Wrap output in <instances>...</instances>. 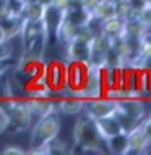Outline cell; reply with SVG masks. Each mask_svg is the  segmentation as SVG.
<instances>
[{"mask_svg": "<svg viewBox=\"0 0 151 155\" xmlns=\"http://www.w3.org/2000/svg\"><path fill=\"white\" fill-rule=\"evenodd\" d=\"M73 149L81 150L83 153L106 152V142L98 131L96 119L88 116L85 111H81L78 114V119L73 127Z\"/></svg>", "mask_w": 151, "mask_h": 155, "instance_id": "6da1fadb", "label": "cell"}, {"mask_svg": "<svg viewBox=\"0 0 151 155\" xmlns=\"http://www.w3.org/2000/svg\"><path fill=\"white\" fill-rule=\"evenodd\" d=\"M60 126H62V121H60V116H58L57 111L49 113V114L37 119V123L33 127L31 139H29V147H31L29 152L42 147L47 142L55 139L58 136V132H60Z\"/></svg>", "mask_w": 151, "mask_h": 155, "instance_id": "7a4b0ae2", "label": "cell"}, {"mask_svg": "<svg viewBox=\"0 0 151 155\" xmlns=\"http://www.w3.org/2000/svg\"><path fill=\"white\" fill-rule=\"evenodd\" d=\"M117 108H119L117 100L109 98V96H99L93 100H85L83 111L93 119H102L107 116H114L117 113Z\"/></svg>", "mask_w": 151, "mask_h": 155, "instance_id": "3957f363", "label": "cell"}, {"mask_svg": "<svg viewBox=\"0 0 151 155\" xmlns=\"http://www.w3.org/2000/svg\"><path fill=\"white\" fill-rule=\"evenodd\" d=\"M7 114L10 119V126L15 132L26 131L33 124V113L29 110L26 100H16V103L7 111Z\"/></svg>", "mask_w": 151, "mask_h": 155, "instance_id": "277c9868", "label": "cell"}, {"mask_svg": "<svg viewBox=\"0 0 151 155\" xmlns=\"http://www.w3.org/2000/svg\"><path fill=\"white\" fill-rule=\"evenodd\" d=\"M65 54H67V61L86 64V62H90L91 44H90V41H83V39H78V38H73L70 43L65 44Z\"/></svg>", "mask_w": 151, "mask_h": 155, "instance_id": "5b68a950", "label": "cell"}, {"mask_svg": "<svg viewBox=\"0 0 151 155\" xmlns=\"http://www.w3.org/2000/svg\"><path fill=\"white\" fill-rule=\"evenodd\" d=\"M46 80L47 85L50 87V90L62 91L67 87V70L65 64L62 62H52L46 67Z\"/></svg>", "mask_w": 151, "mask_h": 155, "instance_id": "8992f818", "label": "cell"}, {"mask_svg": "<svg viewBox=\"0 0 151 155\" xmlns=\"http://www.w3.org/2000/svg\"><path fill=\"white\" fill-rule=\"evenodd\" d=\"M29 106V110L33 113V118L39 119L42 116L49 114V113H54L57 111L55 108V100L52 96H29V98H24Z\"/></svg>", "mask_w": 151, "mask_h": 155, "instance_id": "52a82bcc", "label": "cell"}, {"mask_svg": "<svg viewBox=\"0 0 151 155\" xmlns=\"http://www.w3.org/2000/svg\"><path fill=\"white\" fill-rule=\"evenodd\" d=\"M117 103H119L117 111L125 113V114L132 116L137 121H141L146 118V104L141 98H122V100H117Z\"/></svg>", "mask_w": 151, "mask_h": 155, "instance_id": "ba28073f", "label": "cell"}, {"mask_svg": "<svg viewBox=\"0 0 151 155\" xmlns=\"http://www.w3.org/2000/svg\"><path fill=\"white\" fill-rule=\"evenodd\" d=\"M55 108L57 111L64 113L68 116H78L80 113L85 108V98L78 95H72V96H60L55 100Z\"/></svg>", "mask_w": 151, "mask_h": 155, "instance_id": "9c48e42d", "label": "cell"}, {"mask_svg": "<svg viewBox=\"0 0 151 155\" xmlns=\"http://www.w3.org/2000/svg\"><path fill=\"white\" fill-rule=\"evenodd\" d=\"M127 136H128V153H145V149L148 145V139H146L143 132L141 124L135 126L132 131H128Z\"/></svg>", "mask_w": 151, "mask_h": 155, "instance_id": "30bf717a", "label": "cell"}, {"mask_svg": "<svg viewBox=\"0 0 151 155\" xmlns=\"http://www.w3.org/2000/svg\"><path fill=\"white\" fill-rule=\"evenodd\" d=\"M96 126H98V131L101 134V137L104 139H109V137L115 136V134L119 132H124L122 126H120L119 119H117V116H107V118H102V119H96Z\"/></svg>", "mask_w": 151, "mask_h": 155, "instance_id": "8fae6325", "label": "cell"}, {"mask_svg": "<svg viewBox=\"0 0 151 155\" xmlns=\"http://www.w3.org/2000/svg\"><path fill=\"white\" fill-rule=\"evenodd\" d=\"M115 15H117L115 13V2H112V0H101L98 5L91 10V20L98 21L99 25Z\"/></svg>", "mask_w": 151, "mask_h": 155, "instance_id": "7c38bea8", "label": "cell"}, {"mask_svg": "<svg viewBox=\"0 0 151 155\" xmlns=\"http://www.w3.org/2000/svg\"><path fill=\"white\" fill-rule=\"evenodd\" d=\"M106 152L115 155H127L128 153V136L127 132H119L115 136L106 139Z\"/></svg>", "mask_w": 151, "mask_h": 155, "instance_id": "4fadbf2b", "label": "cell"}, {"mask_svg": "<svg viewBox=\"0 0 151 155\" xmlns=\"http://www.w3.org/2000/svg\"><path fill=\"white\" fill-rule=\"evenodd\" d=\"M99 31H102L104 35L111 36V38H120L125 36V20L120 16H112V18L106 20L99 25Z\"/></svg>", "mask_w": 151, "mask_h": 155, "instance_id": "5bb4252c", "label": "cell"}, {"mask_svg": "<svg viewBox=\"0 0 151 155\" xmlns=\"http://www.w3.org/2000/svg\"><path fill=\"white\" fill-rule=\"evenodd\" d=\"M46 8L47 7L41 5V3H36V2H33V0H24L23 8H21V16L24 20H28V21L37 23L44 18Z\"/></svg>", "mask_w": 151, "mask_h": 155, "instance_id": "9a60e30c", "label": "cell"}, {"mask_svg": "<svg viewBox=\"0 0 151 155\" xmlns=\"http://www.w3.org/2000/svg\"><path fill=\"white\" fill-rule=\"evenodd\" d=\"M0 25H2L8 41H11L13 38L20 36V31H21V26H23V16L10 15V16H7V18L0 20Z\"/></svg>", "mask_w": 151, "mask_h": 155, "instance_id": "2e32d148", "label": "cell"}, {"mask_svg": "<svg viewBox=\"0 0 151 155\" xmlns=\"http://www.w3.org/2000/svg\"><path fill=\"white\" fill-rule=\"evenodd\" d=\"M78 28L75 26V25L72 21H68V20L64 16V20L60 21V25L57 26V30H55V39H57V43H60V44H67V43H70V41L75 38V33H77Z\"/></svg>", "mask_w": 151, "mask_h": 155, "instance_id": "e0dca14e", "label": "cell"}, {"mask_svg": "<svg viewBox=\"0 0 151 155\" xmlns=\"http://www.w3.org/2000/svg\"><path fill=\"white\" fill-rule=\"evenodd\" d=\"M11 54H13V46H11L10 41L0 43V64L8 61V59H11Z\"/></svg>", "mask_w": 151, "mask_h": 155, "instance_id": "ac0fdd59", "label": "cell"}, {"mask_svg": "<svg viewBox=\"0 0 151 155\" xmlns=\"http://www.w3.org/2000/svg\"><path fill=\"white\" fill-rule=\"evenodd\" d=\"M0 153H2V155H24V153H28V152L24 149H21L20 145L10 144V145H7L5 149L0 150Z\"/></svg>", "mask_w": 151, "mask_h": 155, "instance_id": "d6986e66", "label": "cell"}, {"mask_svg": "<svg viewBox=\"0 0 151 155\" xmlns=\"http://www.w3.org/2000/svg\"><path fill=\"white\" fill-rule=\"evenodd\" d=\"M101 2V0H80V3H81V7L85 8V10H88L91 13V10L98 5V3Z\"/></svg>", "mask_w": 151, "mask_h": 155, "instance_id": "ffe728a7", "label": "cell"}, {"mask_svg": "<svg viewBox=\"0 0 151 155\" xmlns=\"http://www.w3.org/2000/svg\"><path fill=\"white\" fill-rule=\"evenodd\" d=\"M70 2H72V0H52V7L60 8V10H65V8L70 5Z\"/></svg>", "mask_w": 151, "mask_h": 155, "instance_id": "44dd1931", "label": "cell"}, {"mask_svg": "<svg viewBox=\"0 0 151 155\" xmlns=\"http://www.w3.org/2000/svg\"><path fill=\"white\" fill-rule=\"evenodd\" d=\"M5 41H8V38H7V35H5V31H3L2 25H0V43H5Z\"/></svg>", "mask_w": 151, "mask_h": 155, "instance_id": "7402d4cb", "label": "cell"}, {"mask_svg": "<svg viewBox=\"0 0 151 155\" xmlns=\"http://www.w3.org/2000/svg\"><path fill=\"white\" fill-rule=\"evenodd\" d=\"M3 72H5V67H3V65H2V64H0V75H2V74H3Z\"/></svg>", "mask_w": 151, "mask_h": 155, "instance_id": "603a6c76", "label": "cell"}, {"mask_svg": "<svg viewBox=\"0 0 151 155\" xmlns=\"http://www.w3.org/2000/svg\"><path fill=\"white\" fill-rule=\"evenodd\" d=\"M145 3H146V7H151V0H145Z\"/></svg>", "mask_w": 151, "mask_h": 155, "instance_id": "cb8c5ba5", "label": "cell"}, {"mask_svg": "<svg viewBox=\"0 0 151 155\" xmlns=\"http://www.w3.org/2000/svg\"><path fill=\"white\" fill-rule=\"evenodd\" d=\"M148 33H149V36H151V28H148Z\"/></svg>", "mask_w": 151, "mask_h": 155, "instance_id": "d4e9b609", "label": "cell"}, {"mask_svg": "<svg viewBox=\"0 0 151 155\" xmlns=\"http://www.w3.org/2000/svg\"><path fill=\"white\" fill-rule=\"evenodd\" d=\"M0 78H2V75H0Z\"/></svg>", "mask_w": 151, "mask_h": 155, "instance_id": "484cf974", "label": "cell"}]
</instances>
